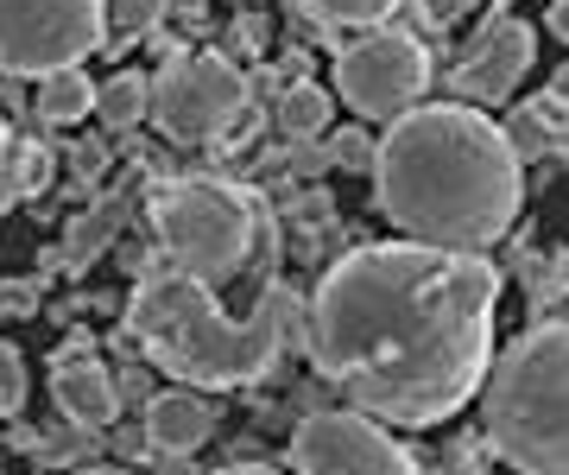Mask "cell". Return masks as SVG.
Segmentation results:
<instances>
[{
    "mask_svg": "<svg viewBox=\"0 0 569 475\" xmlns=\"http://www.w3.org/2000/svg\"><path fill=\"white\" fill-rule=\"evenodd\" d=\"M538 58V32L526 20H512V13H493L475 39H468L462 63L449 70V89L462 96V102H507L519 77L531 70Z\"/></svg>",
    "mask_w": 569,
    "mask_h": 475,
    "instance_id": "cell-10",
    "label": "cell"
},
{
    "mask_svg": "<svg viewBox=\"0 0 569 475\" xmlns=\"http://www.w3.org/2000/svg\"><path fill=\"white\" fill-rule=\"evenodd\" d=\"M108 444H114V456H121V463H152V451H159V444H152V432H146V418H140V425H121V432L108 425Z\"/></svg>",
    "mask_w": 569,
    "mask_h": 475,
    "instance_id": "cell-24",
    "label": "cell"
},
{
    "mask_svg": "<svg viewBox=\"0 0 569 475\" xmlns=\"http://www.w3.org/2000/svg\"><path fill=\"white\" fill-rule=\"evenodd\" d=\"M96 96H102V89L82 77V63H63V70L39 77V89H32V121L39 127H77L82 115H96Z\"/></svg>",
    "mask_w": 569,
    "mask_h": 475,
    "instance_id": "cell-13",
    "label": "cell"
},
{
    "mask_svg": "<svg viewBox=\"0 0 569 475\" xmlns=\"http://www.w3.org/2000/svg\"><path fill=\"white\" fill-rule=\"evenodd\" d=\"M298 475H418V451L367 413H310L291 432Z\"/></svg>",
    "mask_w": 569,
    "mask_h": 475,
    "instance_id": "cell-9",
    "label": "cell"
},
{
    "mask_svg": "<svg viewBox=\"0 0 569 475\" xmlns=\"http://www.w3.org/2000/svg\"><path fill=\"white\" fill-rule=\"evenodd\" d=\"M488 432L481 437H456V444H449V475H488Z\"/></svg>",
    "mask_w": 569,
    "mask_h": 475,
    "instance_id": "cell-25",
    "label": "cell"
},
{
    "mask_svg": "<svg viewBox=\"0 0 569 475\" xmlns=\"http://www.w3.org/2000/svg\"><path fill=\"white\" fill-rule=\"evenodd\" d=\"M108 0H0V70L39 83L89 51H108Z\"/></svg>",
    "mask_w": 569,
    "mask_h": 475,
    "instance_id": "cell-6",
    "label": "cell"
},
{
    "mask_svg": "<svg viewBox=\"0 0 569 475\" xmlns=\"http://www.w3.org/2000/svg\"><path fill=\"white\" fill-rule=\"evenodd\" d=\"M550 96H557V102L569 108V63H563V70H557V77H550Z\"/></svg>",
    "mask_w": 569,
    "mask_h": 475,
    "instance_id": "cell-32",
    "label": "cell"
},
{
    "mask_svg": "<svg viewBox=\"0 0 569 475\" xmlns=\"http://www.w3.org/2000/svg\"><path fill=\"white\" fill-rule=\"evenodd\" d=\"M425 83H430V51L418 32H399V26H373L336 58V96L361 121H399L406 108H418Z\"/></svg>",
    "mask_w": 569,
    "mask_h": 475,
    "instance_id": "cell-8",
    "label": "cell"
},
{
    "mask_svg": "<svg viewBox=\"0 0 569 475\" xmlns=\"http://www.w3.org/2000/svg\"><path fill=\"white\" fill-rule=\"evenodd\" d=\"M121 216H127V197H108L102 209H89V216H77L70 222V241H63V267L77 273V267H89L96 254L114 241V228H121Z\"/></svg>",
    "mask_w": 569,
    "mask_h": 475,
    "instance_id": "cell-16",
    "label": "cell"
},
{
    "mask_svg": "<svg viewBox=\"0 0 569 475\" xmlns=\"http://www.w3.org/2000/svg\"><path fill=\"white\" fill-rule=\"evenodd\" d=\"M140 413H146V432H152V444H159V451H197V444H203V437H216V425H222V406H216L203 387L152 393Z\"/></svg>",
    "mask_w": 569,
    "mask_h": 475,
    "instance_id": "cell-12",
    "label": "cell"
},
{
    "mask_svg": "<svg viewBox=\"0 0 569 475\" xmlns=\"http://www.w3.org/2000/svg\"><path fill=\"white\" fill-rule=\"evenodd\" d=\"M152 475H197V456L190 451H159L152 456Z\"/></svg>",
    "mask_w": 569,
    "mask_h": 475,
    "instance_id": "cell-28",
    "label": "cell"
},
{
    "mask_svg": "<svg viewBox=\"0 0 569 475\" xmlns=\"http://www.w3.org/2000/svg\"><path fill=\"white\" fill-rule=\"evenodd\" d=\"M51 406L63 413V425H77V432H108L114 418H121V387H114V374L96 362V343L89 336H63L58 362H51Z\"/></svg>",
    "mask_w": 569,
    "mask_h": 475,
    "instance_id": "cell-11",
    "label": "cell"
},
{
    "mask_svg": "<svg viewBox=\"0 0 569 475\" xmlns=\"http://www.w3.org/2000/svg\"><path fill=\"white\" fill-rule=\"evenodd\" d=\"M114 387H121V406H146V399H152V380H146V368L114 374Z\"/></svg>",
    "mask_w": 569,
    "mask_h": 475,
    "instance_id": "cell-26",
    "label": "cell"
},
{
    "mask_svg": "<svg viewBox=\"0 0 569 475\" xmlns=\"http://www.w3.org/2000/svg\"><path fill=\"white\" fill-rule=\"evenodd\" d=\"M247 108V83L241 70L216 51H178L152 77V121H159L164 140L178 146H209L222 140L228 127L241 121Z\"/></svg>",
    "mask_w": 569,
    "mask_h": 475,
    "instance_id": "cell-7",
    "label": "cell"
},
{
    "mask_svg": "<svg viewBox=\"0 0 569 475\" xmlns=\"http://www.w3.org/2000/svg\"><path fill=\"white\" fill-rule=\"evenodd\" d=\"M228 44H247V51H260V44H266V20H247V13H241V20H234V32H228Z\"/></svg>",
    "mask_w": 569,
    "mask_h": 475,
    "instance_id": "cell-29",
    "label": "cell"
},
{
    "mask_svg": "<svg viewBox=\"0 0 569 475\" xmlns=\"http://www.w3.org/2000/svg\"><path fill=\"white\" fill-rule=\"evenodd\" d=\"M526 298L531 310H557L569 298V248H550V254H531L526 260Z\"/></svg>",
    "mask_w": 569,
    "mask_h": 475,
    "instance_id": "cell-17",
    "label": "cell"
},
{
    "mask_svg": "<svg viewBox=\"0 0 569 475\" xmlns=\"http://www.w3.org/2000/svg\"><path fill=\"white\" fill-rule=\"evenodd\" d=\"M550 32L569 44V0H550Z\"/></svg>",
    "mask_w": 569,
    "mask_h": 475,
    "instance_id": "cell-30",
    "label": "cell"
},
{
    "mask_svg": "<svg viewBox=\"0 0 569 475\" xmlns=\"http://www.w3.org/2000/svg\"><path fill=\"white\" fill-rule=\"evenodd\" d=\"M152 248L171 273H190L216 291L253 254L272 248V228L260 216V197L228 178H171L152 197Z\"/></svg>",
    "mask_w": 569,
    "mask_h": 475,
    "instance_id": "cell-5",
    "label": "cell"
},
{
    "mask_svg": "<svg viewBox=\"0 0 569 475\" xmlns=\"http://www.w3.org/2000/svg\"><path fill=\"white\" fill-rule=\"evenodd\" d=\"M279 133L284 140H317V133H329V115H336V102H329V89H317L310 77H298V83H284L279 96Z\"/></svg>",
    "mask_w": 569,
    "mask_h": 475,
    "instance_id": "cell-14",
    "label": "cell"
},
{
    "mask_svg": "<svg viewBox=\"0 0 569 475\" xmlns=\"http://www.w3.org/2000/svg\"><path fill=\"white\" fill-rule=\"evenodd\" d=\"M216 475H279V469H266V463H228V469H216Z\"/></svg>",
    "mask_w": 569,
    "mask_h": 475,
    "instance_id": "cell-31",
    "label": "cell"
},
{
    "mask_svg": "<svg viewBox=\"0 0 569 475\" xmlns=\"http://www.w3.org/2000/svg\"><path fill=\"white\" fill-rule=\"evenodd\" d=\"M39 279H0V324H20V317H32L39 310Z\"/></svg>",
    "mask_w": 569,
    "mask_h": 475,
    "instance_id": "cell-23",
    "label": "cell"
},
{
    "mask_svg": "<svg viewBox=\"0 0 569 475\" xmlns=\"http://www.w3.org/2000/svg\"><path fill=\"white\" fill-rule=\"evenodd\" d=\"M164 7H171V0H108V20H114L121 39H140V32H152V26L164 20Z\"/></svg>",
    "mask_w": 569,
    "mask_h": 475,
    "instance_id": "cell-21",
    "label": "cell"
},
{
    "mask_svg": "<svg viewBox=\"0 0 569 475\" xmlns=\"http://www.w3.org/2000/svg\"><path fill=\"white\" fill-rule=\"evenodd\" d=\"M481 432L519 475H569V317H545L481 380Z\"/></svg>",
    "mask_w": 569,
    "mask_h": 475,
    "instance_id": "cell-4",
    "label": "cell"
},
{
    "mask_svg": "<svg viewBox=\"0 0 569 475\" xmlns=\"http://www.w3.org/2000/svg\"><path fill=\"white\" fill-rule=\"evenodd\" d=\"M39 475H51V469H39Z\"/></svg>",
    "mask_w": 569,
    "mask_h": 475,
    "instance_id": "cell-33",
    "label": "cell"
},
{
    "mask_svg": "<svg viewBox=\"0 0 569 475\" xmlns=\"http://www.w3.org/2000/svg\"><path fill=\"white\" fill-rule=\"evenodd\" d=\"M291 317H298V291L291 286H272L253 317H222L216 291L203 279L171 273V267L146 273L140 291L127 298V336H133V349L159 374H171L178 387H203V393L266 380L284 349Z\"/></svg>",
    "mask_w": 569,
    "mask_h": 475,
    "instance_id": "cell-3",
    "label": "cell"
},
{
    "mask_svg": "<svg viewBox=\"0 0 569 475\" xmlns=\"http://www.w3.org/2000/svg\"><path fill=\"white\" fill-rule=\"evenodd\" d=\"M500 267L475 248L373 241L323 273L310 298V362L348 406L399 432L462 413L493 368Z\"/></svg>",
    "mask_w": 569,
    "mask_h": 475,
    "instance_id": "cell-1",
    "label": "cell"
},
{
    "mask_svg": "<svg viewBox=\"0 0 569 475\" xmlns=\"http://www.w3.org/2000/svg\"><path fill=\"white\" fill-rule=\"evenodd\" d=\"M373 204L406 241L493 248L526 204V171L507 127L468 102H425L387 121Z\"/></svg>",
    "mask_w": 569,
    "mask_h": 475,
    "instance_id": "cell-2",
    "label": "cell"
},
{
    "mask_svg": "<svg viewBox=\"0 0 569 475\" xmlns=\"http://www.w3.org/2000/svg\"><path fill=\"white\" fill-rule=\"evenodd\" d=\"M26 393H32V380H26V355L13 349V343H0V418H20Z\"/></svg>",
    "mask_w": 569,
    "mask_h": 475,
    "instance_id": "cell-20",
    "label": "cell"
},
{
    "mask_svg": "<svg viewBox=\"0 0 569 475\" xmlns=\"http://www.w3.org/2000/svg\"><path fill=\"white\" fill-rule=\"evenodd\" d=\"M7 152H13V133H7V121H0V216H7L13 197H20V190H13V166H7Z\"/></svg>",
    "mask_w": 569,
    "mask_h": 475,
    "instance_id": "cell-27",
    "label": "cell"
},
{
    "mask_svg": "<svg viewBox=\"0 0 569 475\" xmlns=\"http://www.w3.org/2000/svg\"><path fill=\"white\" fill-rule=\"evenodd\" d=\"M329 159H336L342 171H373L380 146L367 140V133H355V127H348V133H336V140H329Z\"/></svg>",
    "mask_w": 569,
    "mask_h": 475,
    "instance_id": "cell-22",
    "label": "cell"
},
{
    "mask_svg": "<svg viewBox=\"0 0 569 475\" xmlns=\"http://www.w3.org/2000/svg\"><path fill=\"white\" fill-rule=\"evenodd\" d=\"M298 7L323 26H361V32H373V26H387V13L399 0H298Z\"/></svg>",
    "mask_w": 569,
    "mask_h": 475,
    "instance_id": "cell-18",
    "label": "cell"
},
{
    "mask_svg": "<svg viewBox=\"0 0 569 475\" xmlns=\"http://www.w3.org/2000/svg\"><path fill=\"white\" fill-rule=\"evenodd\" d=\"M96 115H102L108 133H133V127L152 115V83H146L140 70H114L96 96Z\"/></svg>",
    "mask_w": 569,
    "mask_h": 475,
    "instance_id": "cell-15",
    "label": "cell"
},
{
    "mask_svg": "<svg viewBox=\"0 0 569 475\" xmlns=\"http://www.w3.org/2000/svg\"><path fill=\"white\" fill-rule=\"evenodd\" d=\"M7 166H13V190H20V197H39V190L51 185V171H58V146H44V140H13Z\"/></svg>",
    "mask_w": 569,
    "mask_h": 475,
    "instance_id": "cell-19",
    "label": "cell"
}]
</instances>
